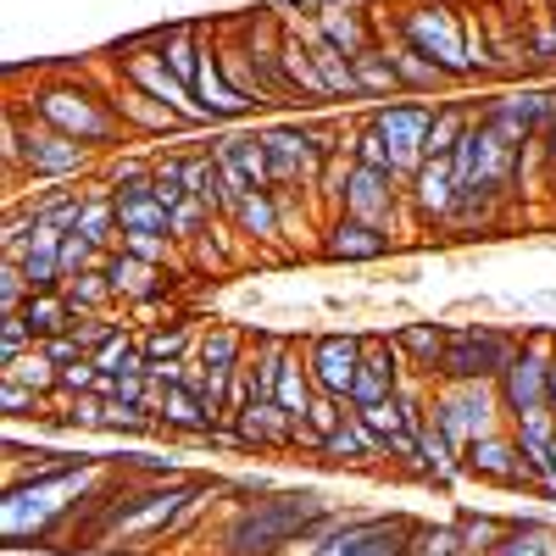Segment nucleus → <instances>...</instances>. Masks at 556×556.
<instances>
[{
	"mask_svg": "<svg viewBox=\"0 0 556 556\" xmlns=\"http://www.w3.org/2000/svg\"><path fill=\"white\" fill-rule=\"evenodd\" d=\"M329 495L295 484V490H267L256 501H228V518L217 529V556H285L306 540V529L329 513Z\"/></svg>",
	"mask_w": 556,
	"mask_h": 556,
	"instance_id": "obj_1",
	"label": "nucleus"
},
{
	"mask_svg": "<svg viewBox=\"0 0 556 556\" xmlns=\"http://www.w3.org/2000/svg\"><path fill=\"white\" fill-rule=\"evenodd\" d=\"M17 106L89 151H106V146H123L128 139V123L117 112V89H101L89 78H39L34 96Z\"/></svg>",
	"mask_w": 556,
	"mask_h": 556,
	"instance_id": "obj_2",
	"label": "nucleus"
},
{
	"mask_svg": "<svg viewBox=\"0 0 556 556\" xmlns=\"http://www.w3.org/2000/svg\"><path fill=\"white\" fill-rule=\"evenodd\" d=\"M379 28H384V39L434 62L451 84H473V73H468V7L462 0H390V17L379 12Z\"/></svg>",
	"mask_w": 556,
	"mask_h": 556,
	"instance_id": "obj_3",
	"label": "nucleus"
},
{
	"mask_svg": "<svg viewBox=\"0 0 556 556\" xmlns=\"http://www.w3.org/2000/svg\"><path fill=\"white\" fill-rule=\"evenodd\" d=\"M112 62H117V78H123V89H139V96H151V101H162L167 112H178L184 123H190L195 134H217V123L201 112V101H195V89L184 84L162 56H156V45H151V34H139V39H123L117 51H112Z\"/></svg>",
	"mask_w": 556,
	"mask_h": 556,
	"instance_id": "obj_4",
	"label": "nucleus"
},
{
	"mask_svg": "<svg viewBox=\"0 0 556 556\" xmlns=\"http://www.w3.org/2000/svg\"><path fill=\"white\" fill-rule=\"evenodd\" d=\"M513 329H495V323H456L451 340H445V362H440V379L445 384H495L506 374V362L518 356Z\"/></svg>",
	"mask_w": 556,
	"mask_h": 556,
	"instance_id": "obj_5",
	"label": "nucleus"
},
{
	"mask_svg": "<svg viewBox=\"0 0 556 556\" xmlns=\"http://www.w3.org/2000/svg\"><path fill=\"white\" fill-rule=\"evenodd\" d=\"M518 167H523V151L506 146V139L484 123H473V134L451 151L456 190H479V195H495V201L518 195Z\"/></svg>",
	"mask_w": 556,
	"mask_h": 556,
	"instance_id": "obj_6",
	"label": "nucleus"
},
{
	"mask_svg": "<svg viewBox=\"0 0 556 556\" xmlns=\"http://www.w3.org/2000/svg\"><path fill=\"white\" fill-rule=\"evenodd\" d=\"M429 424L456 445V451H468L479 434H495L506 429V412H501V395L495 384H434L429 395Z\"/></svg>",
	"mask_w": 556,
	"mask_h": 556,
	"instance_id": "obj_7",
	"label": "nucleus"
},
{
	"mask_svg": "<svg viewBox=\"0 0 556 556\" xmlns=\"http://www.w3.org/2000/svg\"><path fill=\"white\" fill-rule=\"evenodd\" d=\"M479 123L495 128L506 146H540L545 128L556 123V84H513L495 89L490 101H479Z\"/></svg>",
	"mask_w": 556,
	"mask_h": 556,
	"instance_id": "obj_8",
	"label": "nucleus"
},
{
	"mask_svg": "<svg viewBox=\"0 0 556 556\" xmlns=\"http://www.w3.org/2000/svg\"><path fill=\"white\" fill-rule=\"evenodd\" d=\"M417 518L406 513H351L323 545L306 556H412L417 551Z\"/></svg>",
	"mask_w": 556,
	"mask_h": 556,
	"instance_id": "obj_9",
	"label": "nucleus"
},
{
	"mask_svg": "<svg viewBox=\"0 0 556 556\" xmlns=\"http://www.w3.org/2000/svg\"><path fill=\"white\" fill-rule=\"evenodd\" d=\"M340 212L356 217V223H367V228H384V235L401 240L406 223H412V212H406V178L379 173V167H356V162H351L345 190H340Z\"/></svg>",
	"mask_w": 556,
	"mask_h": 556,
	"instance_id": "obj_10",
	"label": "nucleus"
},
{
	"mask_svg": "<svg viewBox=\"0 0 556 556\" xmlns=\"http://www.w3.org/2000/svg\"><path fill=\"white\" fill-rule=\"evenodd\" d=\"M551 356H556V334L551 329H529L518 340V356L506 362V374L495 379V395H501V412L506 424L534 406H545V390H551Z\"/></svg>",
	"mask_w": 556,
	"mask_h": 556,
	"instance_id": "obj_11",
	"label": "nucleus"
},
{
	"mask_svg": "<svg viewBox=\"0 0 556 556\" xmlns=\"http://www.w3.org/2000/svg\"><path fill=\"white\" fill-rule=\"evenodd\" d=\"M89 167H96V151L23 112V173H28V184H78Z\"/></svg>",
	"mask_w": 556,
	"mask_h": 556,
	"instance_id": "obj_12",
	"label": "nucleus"
},
{
	"mask_svg": "<svg viewBox=\"0 0 556 556\" xmlns=\"http://www.w3.org/2000/svg\"><path fill=\"white\" fill-rule=\"evenodd\" d=\"M267 167H273V190H312L317 195V178L334 156H323V146L306 134V123H267Z\"/></svg>",
	"mask_w": 556,
	"mask_h": 556,
	"instance_id": "obj_13",
	"label": "nucleus"
},
{
	"mask_svg": "<svg viewBox=\"0 0 556 556\" xmlns=\"http://www.w3.org/2000/svg\"><path fill=\"white\" fill-rule=\"evenodd\" d=\"M367 117H374V128L384 134L395 178H412L417 167L429 162L424 139H429V123H434V101H384V106H374Z\"/></svg>",
	"mask_w": 556,
	"mask_h": 556,
	"instance_id": "obj_14",
	"label": "nucleus"
},
{
	"mask_svg": "<svg viewBox=\"0 0 556 556\" xmlns=\"http://www.w3.org/2000/svg\"><path fill=\"white\" fill-rule=\"evenodd\" d=\"M206 151L217 156V167L228 178V190H235V201L251 195V190H273V167H267L262 128H217L206 139Z\"/></svg>",
	"mask_w": 556,
	"mask_h": 556,
	"instance_id": "obj_15",
	"label": "nucleus"
},
{
	"mask_svg": "<svg viewBox=\"0 0 556 556\" xmlns=\"http://www.w3.org/2000/svg\"><path fill=\"white\" fill-rule=\"evenodd\" d=\"M462 479L473 484H495V490H534V468L523 462L513 429H495V434H479L468 451H462Z\"/></svg>",
	"mask_w": 556,
	"mask_h": 556,
	"instance_id": "obj_16",
	"label": "nucleus"
},
{
	"mask_svg": "<svg viewBox=\"0 0 556 556\" xmlns=\"http://www.w3.org/2000/svg\"><path fill=\"white\" fill-rule=\"evenodd\" d=\"M362 340H367V334H345V329L306 334V340H301V356H306V374H312L317 395H340V401H351L356 367H362Z\"/></svg>",
	"mask_w": 556,
	"mask_h": 556,
	"instance_id": "obj_17",
	"label": "nucleus"
},
{
	"mask_svg": "<svg viewBox=\"0 0 556 556\" xmlns=\"http://www.w3.org/2000/svg\"><path fill=\"white\" fill-rule=\"evenodd\" d=\"M406 362L395 351L390 334H367L362 340V367H356V384H351V406H379V401H395V390L406 384Z\"/></svg>",
	"mask_w": 556,
	"mask_h": 556,
	"instance_id": "obj_18",
	"label": "nucleus"
},
{
	"mask_svg": "<svg viewBox=\"0 0 556 556\" xmlns=\"http://www.w3.org/2000/svg\"><path fill=\"white\" fill-rule=\"evenodd\" d=\"M395 235H384V228H367L345 212L329 217V228H323V240H317V256L323 262H345V267H362V262H384L395 256Z\"/></svg>",
	"mask_w": 556,
	"mask_h": 556,
	"instance_id": "obj_19",
	"label": "nucleus"
},
{
	"mask_svg": "<svg viewBox=\"0 0 556 556\" xmlns=\"http://www.w3.org/2000/svg\"><path fill=\"white\" fill-rule=\"evenodd\" d=\"M456 195L462 190H456L451 156H429L406 178V212H412V223H424V228H445V217L456 212Z\"/></svg>",
	"mask_w": 556,
	"mask_h": 556,
	"instance_id": "obj_20",
	"label": "nucleus"
},
{
	"mask_svg": "<svg viewBox=\"0 0 556 556\" xmlns=\"http://www.w3.org/2000/svg\"><path fill=\"white\" fill-rule=\"evenodd\" d=\"M295 424L301 417L285 412L278 401H251L235 412V424H228V440L240 451H295Z\"/></svg>",
	"mask_w": 556,
	"mask_h": 556,
	"instance_id": "obj_21",
	"label": "nucleus"
},
{
	"mask_svg": "<svg viewBox=\"0 0 556 556\" xmlns=\"http://www.w3.org/2000/svg\"><path fill=\"white\" fill-rule=\"evenodd\" d=\"M106 278H112V295H117L123 306H162L167 290H173L167 267L134 256V251H123V245L106 256Z\"/></svg>",
	"mask_w": 556,
	"mask_h": 556,
	"instance_id": "obj_22",
	"label": "nucleus"
},
{
	"mask_svg": "<svg viewBox=\"0 0 556 556\" xmlns=\"http://www.w3.org/2000/svg\"><path fill=\"white\" fill-rule=\"evenodd\" d=\"M390 340H395V351H401L412 379L440 384V362H445V340H451L445 323H395Z\"/></svg>",
	"mask_w": 556,
	"mask_h": 556,
	"instance_id": "obj_23",
	"label": "nucleus"
},
{
	"mask_svg": "<svg viewBox=\"0 0 556 556\" xmlns=\"http://www.w3.org/2000/svg\"><path fill=\"white\" fill-rule=\"evenodd\" d=\"M195 101H201V112H206L217 128H223V123H240V117L251 112V101L223 78V62H217V45H212V39H206V56H201V73H195Z\"/></svg>",
	"mask_w": 556,
	"mask_h": 556,
	"instance_id": "obj_24",
	"label": "nucleus"
},
{
	"mask_svg": "<svg viewBox=\"0 0 556 556\" xmlns=\"http://www.w3.org/2000/svg\"><path fill=\"white\" fill-rule=\"evenodd\" d=\"M228 228H235L240 240H256V245H273L285 235V206H278V190H251L235 201L228 212Z\"/></svg>",
	"mask_w": 556,
	"mask_h": 556,
	"instance_id": "obj_25",
	"label": "nucleus"
},
{
	"mask_svg": "<svg viewBox=\"0 0 556 556\" xmlns=\"http://www.w3.org/2000/svg\"><path fill=\"white\" fill-rule=\"evenodd\" d=\"M317 456H323V462H334V468H374V462L384 456V445H379V440H374V429H367L362 417L351 412L334 434H323Z\"/></svg>",
	"mask_w": 556,
	"mask_h": 556,
	"instance_id": "obj_26",
	"label": "nucleus"
},
{
	"mask_svg": "<svg viewBox=\"0 0 556 556\" xmlns=\"http://www.w3.org/2000/svg\"><path fill=\"white\" fill-rule=\"evenodd\" d=\"M251 356V340L245 329H235V323H212V329H201V345H195V362L206 367V374H240Z\"/></svg>",
	"mask_w": 556,
	"mask_h": 556,
	"instance_id": "obj_27",
	"label": "nucleus"
},
{
	"mask_svg": "<svg viewBox=\"0 0 556 556\" xmlns=\"http://www.w3.org/2000/svg\"><path fill=\"white\" fill-rule=\"evenodd\" d=\"M473 123H479V101H434V123H429L424 151L429 156H451L462 139L473 134Z\"/></svg>",
	"mask_w": 556,
	"mask_h": 556,
	"instance_id": "obj_28",
	"label": "nucleus"
},
{
	"mask_svg": "<svg viewBox=\"0 0 556 556\" xmlns=\"http://www.w3.org/2000/svg\"><path fill=\"white\" fill-rule=\"evenodd\" d=\"M390 45V67H395V84H401V96H440V89H456L434 62H424L417 51H406V45L384 39Z\"/></svg>",
	"mask_w": 556,
	"mask_h": 556,
	"instance_id": "obj_29",
	"label": "nucleus"
},
{
	"mask_svg": "<svg viewBox=\"0 0 556 556\" xmlns=\"http://www.w3.org/2000/svg\"><path fill=\"white\" fill-rule=\"evenodd\" d=\"M190 195L201 206H212L223 223H228V212H235V190H228V178H223V167L206 146H195V156H190Z\"/></svg>",
	"mask_w": 556,
	"mask_h": 556,
	"instance_id": "obj_30",
	"label": "nucleus"
},
{
	"mask_svg": "<svg viewBox=\"0 0 556 556\" xmlns=\"http://www.w3.org/2000/svg\"><path fill=\"white\" fill-rule=\"evenodd\" d=\"M117 112H123V123L146 128V134H162V139H167V134H195L178 112H167V106L151 101V96H139V89H117Z\"/></svg>",
	"mask_w": 556,
	"mask_h": 556,
	"instance_id": "obj_31",
	"label": "nucleus"
},
{
	"mask_svg": "<svg viewBox=\"0 0 556 556\" xmlns=\"http://www.w3.org/2000/svg\"><path fill=\"white\" fill-rule=\"evenodd\" d=\"M556 551V523L545 518H506L501 540L490 556H551Z\"/></svg>",
	"mask_w": 556,
	"mask_h": 556,
	"instance_id": "obj_32",
	"label": "nucleus"
},
{
	"mask_svg": "<svg viewBox=\"0 0 556 556\" xmlns=\"http://www.w3.org/2000/svg\"><path fill=\"white\" fill-rule=\"evenodd\" d=\"M212 45H217V62H223V78L235 84V89H240V96H245L251 106H262V101H267V89H262V73H256L251 51H245V45H240L235 34H228V39H212Z\"/></svg>",
	"mask_w": 556,
	"mask_h": 556,
	"instance_id": "obj_33",
	"label": "nucleus"
},
{
	"mask_svg": "<svg viewBox=\"0 0 556 556\" xmlns=\"http://www.w3.org/2000/svg\"><path fill=\"white\" fill-rule=\"evenodd\" d=\"M73 306H67V295L62 290H45V295H34L28 306H23V323L34 329V340L45 345V340H56V334H73Z\"/></svg>",
	"mask_w": 556,
	"mask_h": 556,
	"instance_id": "obj_34",
	"label": "nucleus"
},
{
	"mask_svg": "<svg viewBox=\"0 0 556 556\" xmlns=\"http://www.w3.org/2000/svg\"><path fill=\"white\" fill-rule=\"evenodd\" d=\"M351 67H356V84H362V96H367V101H390V96H401L395 67H390V45H384V39H379V45H367V51H362Z\"/></svg>",
	"mask_w": 556,
	"mask_h": 556,
	"instance_id": "obj_35",
	"label": "nucleus"
},
{
	"mask_svg": "<svg viewBox=\"0 0 556 556\" xmlns=\"http://www.w3.org/2000/svg\"><path fill=\"white\" fill-rule=\"evenodd\" d=\"M501 206H506V201H495V195L462 190V195H456V212L445 217V235H490L495 217H501Z\"/></svg>",
	"mask_w": 556,
	"mask_h": 556,
	"instance_id": "obj_36",
	"label": "nucleus"
},
{
	"mask_svg": "<svg viewBox=\"0 0 556 556\" xmlns=\"http://www.w3.org/2000/svg\"><path fill=\"white\" fill-rule=\"evenodd\" d=\"M112 184V195H146L151 190V178H156V156H139V151H117L101 173ZM156 195V190H151Z\"/></svg>",
	"mask_w": 556,
	"mask_h": 556,
	"instance_id": "obj_37",
	"label": "nucleus"
},
{
	"mask_svg": "<svg viewBox=\"0 0 556 556\" xmlns=\"http://www.w3.org/2000/svg\"><path fill=\"white\" fill-rule=\"evenodd\" d=\"M139 345H146L151 362H190V351L201 345V334L190 329V323H156V329L139 334Z\"/></svg>",
	"mask_w": 556,
	"mask_h": 556,
	"instance_id": "obj_38",
	"label": "nucleus"
},
{
	"mask_svg": "<svg viewBox=\"0 0 556 556\" xmlns=\"http://www.w3.org/2000/svg\"><path fill=\"white\" fill-rule=\"evenodd\" d=\"M62 295H67V306L78 312V317H89V312H106L117 295H112V278H106V267H89V273H73L67 285H62Z\"/></svg>",
	"mask_w": 556,
	"mask_h": 556,
	"instance_id": "obj_39",
	"label": "nucleus"
},
{
	"mask_svg": "<svg viewBox=\"0 0 556 556\" xmlns=\"http://www.w3.org/2000/svg\"><path fill=\"white\" fill-rule=\"evenodd\" d=\"M117 228L123 235H167V206L146 195H117Z\"/></svg>",
	"mask_w": 556,
	"mask_h": 556,
	"instance_id": "obj_40",
	"label": "nucleus"
},
{
	"mask_svg": "<svg viewBox=\"0 0 556 556\" xmlns=\"http://www.w3.org/2000/svg\"><path fill=\"white\" fill-rule=\"evenodd\" d=\"M312 395H317V384H312V374H306V356H301V340H295V351L285 356V374H278V406L285 412H295V417H306V406H312Z\"/></svg>",
	"mask_w": 556,
	"mask_h": 556,
	"instance_id": "obj_41",
	"label": "nucleus"
},
{
	"mask_svg": "<svg viewBox=\"0 0 556 556\" xmlns=\"http://www.w3.org/2000/svg\"><path fill=\"white\" fill-rule=\"evenodd\" d=\"M217 223H223V217H217L212 206H201V201L190 195V201H178V206L167 212V235H173V240H178L184 251H190V245H201V240L212 235Z\"/></svg>",
	"mask_w": 556,
	"mask_h": 556,
	"instance_id": "obj_42",
	"label": "nucleus"
},
{
	"mask_svg": "<svg viewBox=\"0 0 556 556\" xmlns=\"http://www.w3.org/2000/svg\"><path fill=\"white\" fill-rule=\"evenodd\" d=\"M451 523H456L462 551H479V556H490L495 540H501V529H506V518H495V513H456Z\"/></svg>",
	"mask_w": 556,
	"mask_h": 556,
	"instance_id": "obj_43",
	"label": "nucleus"
},
{
	"mask_svg": "<svg viewBox=\"0 0 556 556\" xmlns=\"http://www.w3.org/2000/svg\"><path fill=\"white\" fill-rule=\"evenodd\" d=\"M7 379H17V384H28V390H39V395H56V384H62V367L56 362H45V351L34 345L23 362H12V367H0Z\"/></svg>",
	"mask_w": 556,
	"mask_h": 556,
	"instance_id": "obj_44",
	"label": "nucleus"
},
{
	"mask_svg": "<svg viewBox=\"0 0 556 556\" xmlns=\"http://www.w3.org/2000/svg\"><path fill=\"white\" fill-rule=\"evenodd\" d=\"M23 273H28L34 295L62 290V285H67V273H62V251H28V256H23Z\"/></svg>",
	"mask_w": 556,
	"mask_h": 556,
	"instance_id": "obj_45",
	"label": "nucleus"
},
{
	"mask_svg": "<svg viewBox=\"0 0 556 556\" xmlns=\"http://www.w3.org/2000/svg\"><path fill=\"white\" fill-rule=\"evenodd\" d=\"M39 340H34V329L23 323V312H0V362H23L28 351H34Z\"/></svg>",
	"mask_w": 556,
	"mask_h": 556,
	"instance_id": "obj_46",
	"label": "nucleus"
},
{
	"mask_svg": "<svg viewBox=\"0 0 556 556\" xmlns=\"http://www.w3.org/2000/svg\"><path fill=\"white\" fill-rule=\"evenodd\" d=\"M45 401H51V395H39V390H28V384L0 374V412H7V417H45Z\"/></svg>",
	"mask_w": 556,
	"mask_h": 556,
	"instance_id": "obj_47",
	"label": "nucleus"
},
{
	"mask_svg": "<svg viewBox=\"0 0 556 556\" xmlns=\"http://www.w3.org/2000/svg\"><path fill=\"white\" fill-rule=\"evenodd\" d=\"M73 334H78V345L96 356L101 345H112L117 334H123V323H112L106 312H89V317H73Z\"/></svg>",
	"mask_w": 556,
	"mask_h": 556,
	"instance_id": "obj_48",
	"label": "nucleus"
},
{
	"mask_svg": "<svg viewBox=\"0 0 556 556\" xmlns=\"http://www.w3.org/2000/svg\"><path fill=\"white\" fill-rule=\"evenodd\" d=\"M28 301H34V285L23 262H0V312H23Z\"/></svg>",
	"mask_w": 556,
	"mask_h": 556,
	"instance_id": "obj_49",
	"label": "nucleus"
},
{
	"mask_svg": "<svg viewBox=\"0 0 556 556\" xmlns=\"http://www.w3.org/2000/svg\"><path fill=\"white\" fill-rule=\"evenodd\" d=\"M123 251H134V256H146V262H156V267H167V262H178V240L173 235H123Z\"/></svg>",
	"mask_w": 556,
	"mask_h": 556,
	"instance_id": "obj_50",
	"label": "nucleus"
},
{
	"mask_svg": "<svg viewBox=\"0 0 556 556\" xmlns=\"http://www.w3.org/2000/svg\"><path fill=\"white\" fill-rule=\"evenodd\" d=\"M345 417H351V401H340V395H312V406H306V424L317 434H334Z\"/></svg>",
	"mask_w": 556,
	"mask_h": 556,
	"instance_id": "obj_51",
	"label": "nucleus"
},
{
	"mask_svg": "<svg viewBox=\"0 0 556 556\" xmlns=\"http://www.w3.org/2000/svg\"><path fill=\"white\" fill-rule=\"evenodd\" d=\"M462 540H456V523H424L417 529V551L412 556H456Z\"/></svg>",
	"mask_w": 556,
	"mask_h": 556,
	"instance_id": "obj_52",
	"label": "nucleus"
},
{
	"mask_svg": "<svg viewBox=\"0 0 556 556\" xmlns=\"http://www.w3.org/2000/svg\"><path fill=\"white\" fill-rule=\"evenodd\" d=\"M351 412L362 417L367 429H374V440H379V445H384V440H390L395 429H406V424H401V406H395V401H379V406H351Z\"/></svg>",
	"mask_w": 556,
	"mask_h": 556,
	"instance_id": "obj_53",
	"label": "nucleus"
},
{
	"mask_svg": "<svg viewBox=\"0 0 556 556\" xmlns=\"http://www.w3.org/2000/svg\"><path fill=\"white\" fill-rule=\"evenodd\" d=\"M134 345H139V334H134V329H123L112 345H101V351L89 356V362H96L101 374H123V362H128V351H134Z\"/></svg>",
	"mask_w": 556,
	"mask_h": 556,
	"instance_id": "obj_54",
	"label": "nucleus"
},
{
	"mask_svg": "<svg viewBox=\"0 0 556 556\" xmlns=\"http://www.w3.org/2000/svg\"><path fill=\"white\" fill-rule=\"evenodd\" d=\"M39 351H45V362H56V367H73V362L89 356V351L78 345V334H56V340H45Z\"/></svg>",
	"mask_w": 556,
	"mask_h": 556,
	"instance_id": "obj_55",
	"label": "nucleus"
},
{
	"mask_svg": "<svg viewBox=\"0 0 556 556\" xmlns=\"http://www.w3.org/2000/svg\"><path fill=\"white\" fill-rule=\"evenodd\" d=\"M540 151H545V167H551V173H556V123H551V128H545V139H540Z\"/></svg>",
	"mask_w": 556,
	"mask_h": 556,
	"instance_id": "obj_56",
	"label": "nucleus"
},
{
	"mask_svg": "<svg viewBox=\"0 0 556 556\" xmlns=\"http://www.w3.org/2000/svg\"><path fill=\"white\" fill-rule=\"evenodd\" d=\"M545 406L556 412V356H551V390H545Z\"/></svg>",
	"mask_w": 556,
	"mask_h": 556,
	"instance_id": "obj_57",
	"label": "nucleus"
},
{
	"mask_svg": "<svg viewBox=\"0 0 556 556\" xmlns=\"http://www.w3.org/2000/svg\"><path fill=\"white\" fill-rule=\"evenodd\" d=\"M456 556H479V551H456Z\"/></svg>",
	"mask_w": 556,
	"mask_h": 556,
	"instance_id": "obj_58",
	"label": "nucleus"
},
{
	"mask_svg": "<svg viewBox=\"0 0 556 556\" xmlns=\"http://www.w3.org/2000/svg\"><path fill=\"white\" fill-rule=\"evenodd\" d=\"M551 556H556V551H551Z\"/></svg>",
	"mask_w": 556,
	"mask_h": 556,
	"instance_id": "obj_59",
	"label": "nucleus"
}]
</instances>
